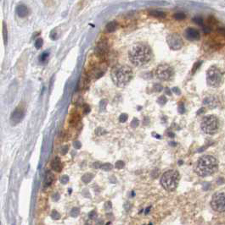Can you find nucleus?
Returning <instances> with one entry per match:
<instances>
[{"label": "nucleus", "instance_id": "ea45409f", "mask_svg": "<svg viewBox=\"0 0 225 225\" xmlns=\"http://www.w3.org/2000/svg\"><path fill=\"white\" fill-rule=\"evenodd\" d=\"M172 92H174L176 95H180L181 94V91L179 87H173L172 89Z\"/></svg>", "mask_w": 225, "mask_h": 225}, {"label": "nucleus", "instance_id": "f3484780", "mask_svg": "<svg viewBox=\"0 0 225 225\" xmlns=\"http://www.w3.org/2000/svg\"><path fill=\"white\" fill-rule=\"evenodd\" d=\"M117 26H118V24L116 21L113 20V21H110L109 23L106 25V32H109V33H111V32H114L117 29Z\"/></svg>", "mask_w": 225, "mask_h": 225}, {"label": "nucleus", "instance_id": "a211bd4d", "mask_svg": "<svg viewBox=\"0 0 225 225\" xmlns=\"http://www.w3.org/2000/svg\"><path fill=\"white\" fill-rule=\"evenodd\" d=\"M150 14L153 17L158 19H164L166 16L165 12H162V11H160V10H152V11L150 12Z\"/></svg>", "mask_w": 225, "mask_h": 225}, {"label": "nucleus", "instance_id": "7c9ffc66", "mask_svg": "<svg viewBox=\"0 0 225 225\" xmlns=\"http://www.w3.org/2000/svg\"><path fill=\"white\" fill-rule=\"evenodd\" d=\"M128 119V116L127 114H122L119 117V121L121 123H125Z\"/></svg>", "mask_w": 225, "mask_h": 225}, {"label": "nucleus", "instance_id": "dca6fc26", "mask_svg": "<svg viewBox=\"0 0 225 225\" xmlns=\"http://www.w3.org/2000/svg\"><path fill=\"white\" fill-rule=\"evenodd\" d=\"M54 179H55V176H54V175L51 173L50 171H48V172L46 173V175H45V179H44L43 185H44L45 187L49 186V185L53 183Z\"/></svg>", "mask_w": 225, "mask_h": 225}, {"label": "nucleus", "instance_id": "603ef678", "mask_svg": "<svg viewBox=\"0 0 225 225\" xmlns=\"http://www.w3.org/2000/svg\"><path fill=\"white\" fill-rule=\"evenodd\" d=\"M204 111H205V108H201L200 110H198L197 112V114H203L204 113Z\"/></svg>", "mask_w": 225, "mask_h": 225}, {"label": "nucleus", "instance_id": "aec40b11", "mask_svg": "<svg viewBox=\"0 0 225 225\" xmlns=\"http://www.w3.org/2000/svg\"><path fill=\"white\" fill-rule=\"evenodd\" d=\"M3 38H4V42L6 45L8 41V32H7V26L5 22H3Z\"/></svg>", "mask_w": 225, "mask_h": 225}, {"label": "nucleus", "instance_id": "e433bc0d", "mask_svg": "<svg viewBox=\"0 0 225 225\" xmlns=\"http://www.w3.org/2000/svg\"><path fill=\"white\" fill-rule=\"evenodd\" d=\"M88 217H89V219H95L97 217V213L95 211H92L91 212H89V214H88Z\"/></svg>", "mask_w": 225, "mask_h": 225}, {"label": "nucleus", "instance_id": "9d476101", "mask_svg": "<svg viewBox=\"0 0 225 225\" xmlns=\"http://www.w3.org/2000/svg\"><path fill=\"white\" fill-rule=\"evenodd\" d=\"M25 116V108L21 106H18L11 114L10 116V123L12 125L18 124L21 120H23Z\"/></svg>", "mask_w": 225, "mask_h": 225}, {"label": "nucleus", "instance_id": "c756f323", "mask_svg": "<svg viewBox=\"0 0 225 225\" xmlns=\"http://www.w3.org/2000/svg\"><path fill=\"white\" fill-rule=\"evenodd\" d=\"M51 217L55 220H59L60 218V214L57 211H53L51 213Z\"/></svg>", "mask_w": 225, "mask_h": 225}, {"label": "nucleus", "instance_id": "a18cd8bd", "mask_svg": "<svg viewBox=\"0 0 225 225\" xmlns=\"http://www.w3.org/2000/svg\"><path fill=\"white\" fill-rule=\"evenodd\" d=\"M106 209L107 211H109L111 209V202H108L106 203Z\"/></svg>", "mask_w": 225, "mask_h": 225}, {"label": "nucleus", "instance_id": "b1692460", "mask_svg": "<svg viewBox=\"0 0 225 225\" xmlns=\"http://www.w3.org/2000/svg\"><path fill=\"white\" fill-rule=\"evenodd\" d=\"M79 213H80L79 208L78 207H74V208L71 209V216L73 217H77L79 215Z\"/></svg>", "mask_w": 225, "mask_h": 225}, {"label": "nucleus", "instance_id": "473e14b6", "mask_svg": "<svg viewBox=\"0 0 225 225\" xmlns=\"http://www.w3.org/2000/svg\"><path fill=\"white\" fill-rule=\"evenodd\" d=\"M162 89H163V87H162V86L160 85V84L156 83V84H154V86H153V90H154L155 92H161Z\"/></svg>", "mask_w": 225, "mask_h": 225}, {"label": "nucleus", "instance_id": "de8ad7c7", "mask_svg": "<svg viewBox=\"0 0 225 225\" xmlns=\"http://www.w3.org/2000/svg\"><path fill=\"white\" fill-rule=\"evenodd\" d=\"M59 199H60V196H59V194H58V193H56V194H55V195L53 196V200L55 201V202H56V201H58Z\"/></svg>", "mask_w": 225, "mask_h": 225}, {"label": "nucleus", "instance_id": "5fc2aeb1", "mask_svg": "<svg viewBox=\"0 0 225 225\" xmlns=\"http://www.w3.org/2000/svg\"><path fill=\"white\" fill-rule=\"evenodd\" d=\"M152 135H153L154 136H156V137L157 138V139H161V135H156V133H153V134H152Z\"/></svg>", "mask_w": 225, "mask_h": 225}, {"label": "nucleus", "instance_id": "bb28decb", "mask_svg": "<svg viewBox=\"0 0 225 225\" xmlns=\"http://www.w3.org/2000/svg\"><path fill=\"white\" fill-rule=\"evenodd\" d=\"M100 169L104 171H110V169H112V165L110 163H104L101 165Z\"/></svg>", "mask_w": 225, "mask_h": 225}, {"label": "nucleus", "instance_id": "f8f14e48", "mask_svg": "<svg viewBox=\"0 0 225 225\" xmlns=\"http://www.w3.org/2000/svg\"><path fill=\"white\" fill-rule=\"evenodd\" d=\"M203 104L209 108H216L219 105V100L217 96H207L203 100Z\"/></svg>", "mask_w": 225, "mask_h": 225}, {"label": "nucleus", "instance_id": "2eb2a0df", "mask_svg": "<svg viewBox=\"0 0 225 225\" xmlns=\"http://www.w3.org/2000/svg\"><path fill=\"white\" fill-rule=\"evenodd\" d=\"M51 167L52 169L55 172H60L62 170V163L59 157H56L53 159V161L51 162Z\"/></svg>", "mask_w": 225, "mask_h": 225}, {"label": "nucleus", "instance_id": "4d7b16f0", "mask_svg": "<svg viewBox=\"0 0 225 225\" xmlns=\"http://www.w3.org/2000/svg\"><path fill=\"white\" fill-rule=\"evenodd\" d=\"M176 144H177L176 142H170L171 146H173V147H174V146H176Z\"/></svg>", "mask_w": 225, "mask_h": 225}, {"label": "nucleus", "instance_id": "58836bf2", "mask_svg": "<svg viewBox=\"0 0 225 225\" xmlns=\"http://www.w3.org/2000/svg\"><path fill=\"white\" fill-rule=\"evenodd\" d=\"M106 104H107V102H106V100H102V101L100 102L101 110H105V109H106Z\"/></svg>", "mask_w": 225, "mask_h": 225}, {"label": "nucleus", "instance_id": "f03ea898", "mask_svg": "<svg viewBox=\"0 0 225 225\" xmlns=\"http://www.w3.org/2000/svg\"><path fill=\"white\" fill-rule=\"evenodd\" d=\"M218 163L213 156L206 155L199 158L195 164V173L201 177H208L214 175L217 171Z\"/></svg>", "mask_w": 225, "mask_h": 225}, {"label": "nucleus", "instance_id": "6ab92c4d", "mask_svg": "<svg viewBox=\"0 0 225 225\" xmlns=\"http://www.w3.org/2000/svg\"><path fill=\"white\" fill-rule=\"evenodd\" d=\"M93 179V174H90V173L85 174V175H83V177H82V180H83V182H84L85 184L89 183Z\"/></svg>", "mask_w": 225, "mask_h": 225}, {"label": "nucleus", "instance_id": "6e6d98bb", "mask_svg": "<svg viewBox=\"0 0 225 225\" xmlns=\"http://www.w3.org/2000/svg\"><path fill=\"white\" fill-rule=\"evenodd\" d=\"M151 207H149L147 209L145 210V213H146V214H148V213H149V211H150V209H151Z\"/></svg>", "mask_w": 225, "mask_h": 225}, {"label": "nucleus", "instance_id": "20e7f679", "mask_svg": "<svg viewBox=\"0 0 225 225\" xmlns=\"http://www.w3.org/2000/svg\"><path fill=\"white\" fill-rule=\"evenodd\" d=\"M179 178H180V175L177 170H168L161 176V184L166 190L173 191L179 185Z\"/></svg>", "mask_w": 225, "mask_h": 225}, {"label": "nucleus", "instance_id": "412c9836", "mask_svg": "<svg viewBox=\"0 0 225 225\" xmlns=\"http://www.w3.org/2000/svg\"><path fill=\"white\" fill-rule=\"evenodd\" d=\"M173 18L176 20H183L186 18V15L183 12H177V13H175L173 14Z\"/></svg>", "mask_w": 225, "mask_h": 225}, {"label": "nucleus", "instance_id": "79ce46f5", "mask_svg": "<svg viewBox=\"0 0 225 225\" xmlns=\"http://www.w3.org/2000/svg\"><path fill=\"white\" fill-rule=\"evenodd\" d=\"M73 146L76 149H80L81 148V142L79 141H74Z\"/></svg>", "mask_w": 225, "mask_h": 225}, {"label": "nucleus", "instance_id": "a19ab883", "mask_svg": "<svg viewBox=\"0 0 225 225\" xmlns=\"http://www.w3.org/2000/svg\"><path fill=\"white\" fill-rule=\"evenodd\" d=\"M67 151H68V146H64V147H61V154L62 155L66 154Z\"/></svg>", "mask_w": 225, "mask_h": 225}, {"label": "nucleus", "instance_id": "4be33fe9", "mask_svg": "<svg viewBox=\"0 0 225 225\" xmlns=\"http://www.w3.org/2000/svg\"><path fill=\"white\" fill-rule=\"evenodd\" d=\"M49 53H48V52L43 53L41 55L39 56V61L41 63H45L47 60H48V59H49Z\"/></svg>", "mask_w": 225, "mask_h": 225}, {"label": "nucleus", "instance_id": "5701e85b", "mask_svg": "<svg viewBox=\"0 0 225 225\" xmlns=\"http://www.w3.org/2000/svg\"><path fill=\"white\" fill-rule=\"evenodd\" d=\"M167 102V98L166 96H161L158 97L157 99V103L161 106H164Z\"/></svg>", "mask_w": 225, "mask_h": 225}, {"label": "nucleus", "instance_id": "0eeeda50", "mask_svg": "<svg viewBox=\"0 0 225 225\" xmlns=\"http://www.w3.org/2000/svg\"><path fill=\"white\" fill-rule=\"evenodd\" d=\"M156 78L161 81H170L174 75V69L167 64H161L157 66L155 71Z\"/></svg>", "mask_w": 225, "mask_h": 225}, {"label": "nucleus", "instance_id": "c9c22d12", "mask_svg": "<svg viewBox=\"0 0 225 225\" xmlns=\"http://www.w3.org/2000/svg\"><path fill=\"white\" fill-rule=\"evenodd\" d=\"M217 32L221 35V36H223V37H225V27L223 26H222V27H218L217 28Z\"/></svg>", "mask_w": 225, "mask_h": 225}, {"label": "nucleus", "instance_id": "6e6552de", "mask_svg": "<svg viewBox=\"0 0 225 225\" xmlns=\"http://www.w3.org/2000/svg\"><path fill=\"white\" fill-rule=\"evenodd\" d=\"M211 206L212 209L217 212L225 211V193L218 192L214 194L211 198Z\"/></svg>", "mask_w": 225, "mask_h": 225}, {"label": "nucleus", "instance_id": "f704fd0d", "mask_svg": "<svg viewBox=\"0 0 225 225\" xmlns=\"http://www.w3.org/2000/svg\"><path fill=\"white\" fill-rule=\"evenodd\" d=\"M138 124H139V121L137 118H133L132 122H131V127L133 128H137L138 126Z\"/></svg>", "mask_w": 225, "mask_h": 225}, {"label": "nucleus", "instance_id": "cd10ccee", "mask_svg": "<svg viewBox=\"0 0 225 225\" xmlns=\"http://www.w3.org/2000/svg\"><path fill=\"white\" fill-rule=\"evenodd\" d=\"M124 166H125L124 162L122 160L117 161L115 164V167L116 168V169H123V168H124Z\"/></svg>", "mask_w": 225, "mask_h": 225}, {"label": "nucleus", "instance_id": "7ed1b4c3", "mask_svg": "<svg viewBox=\"0 0 225 225\" xmlns=\"http://www.w3.org/2000/svg\"><path fill=\"white\" fill-rule=\"evenodd\" d=\"M133 78L132 69L128 65H117L111 70V79L116 87H124Z\"/></svg>", "mask_w": 225, "mask_h": 225}, {"label": "nucleus", "instance_id": "864d4df0", "mask_svg": "<svg viewBox=\"0 0 225 225\" xmlns=\"http://www.w3.org/2000/svg\"><path fill=\"white\" fill-rule=\"evenodd\" d=\"M149 122H150V120L148 119V117H145L144 120V124H149Z\"/></svg>", "mask_w": 225, "mask_h": 225}, {"label": "nucleus", "instance_id": "37998d69", "mask_svg": "<svg viewBox=\"0 0 225 225\" xmlns=\"http://www.w3.org/2000/svg\"><path fill=\"white\" fill-rule=\"evenodd\" d=\"M203 32H205V33H210L211 32V27H209V26H203Z\"/></svg>", "mask_w": 225, "mask_h": 225}, {"label": "nucleus", "instance_id": "9b49d317", "mask_svg": "<svg viewBox=\"0 0 225 225\" xmlns=\"http://www.w3.org/2000/svg\"><path fill=\"white\" fill-rule=\"evenodd\" d=\"M184 37L185 38L190 41H197L200 39V32L197 29L193 27H189L184 31Z\"/></svg>", "mask_w": 225, "mask_h": 225}, {"label": "nucleus", "instance_id": "2f4dec72", "mask_svg": "<svg viewBox=\"0 0 225 225\" xmlns=\"http://www.w3.org/2000/svg\"><path fill=\"white\" fill-rule=\"evenodd\" d=\"M193 21L195 23H196L197 25H200V26H203V19L201 18V17H199V16H196V17H195L193 18Z\"/></svg>", "mask_w": 225, "mask_h": 225}, {"label": "nucleus", "instance_id": "ddd939ff", "mask_svg": "<svg viewBox=\"0 0 225 225\" xmlns=\"http://www.w3.org/2000/svg\"><path fill=\"white\" fill-rule=\"evenodd\" d=\"M108 50H109V46H108V43L107 41H101L98 43V45L95 47V53H96V55H98L99 57H104L105 55H106V53H108Z\"/></svg>", "mask_w": 225, "mask_h": 225}, {"label": "nucleus", "instance_id": "423d86ee", "mask_svg": "<svg viewBox=\"0 0 225 225\" xmlns=\"http://www.w3.org/2000/svg\"><path fill=\"white\" fill-rule=\"evenodd\" d=\"M201 129L207 135H213L219 128V121L215 115H207L203 118L201 124Z\"/></svg>", "mask_w": 225, "mask_h": 225}, {"label": "nucleus", "instance_id": "c03bdc74", "mask_svg": "<svg viewBox=\"0 0 225 225\" xmlns=\"http://www.w3.org/2000/svg\"><path fill=\"white\" fill-rule=\"evenodd\" d=\"M83 111H84V113H85V114L89 113V111H90V108H89V106H87V105L83 106Z\"/></svg>", "mask_w": 225, "mask_h": 225}, {"label": "nucleus", "instance_id": "72a5a7b5", "mask_svg": "<svg viewBox=\"0 0 225 225\" xmlns=\"http://www.w3.org/2000/svg\"><path fill=\"white\" fill-rule=\"evenodd\" d=\"M68 181H69V177H68L67 175H63V176L60 179V182L62 184H67Z\"/></svg>", "mask_w": 225, "mask_h": 225}, {"label": "nucleus", "instance_id": "3c124183", "mask_svg": "<svg viewBox=\"0 0 225 225\" xmlns=\"http://www.w3.org/2000/svg\"><path fill=\"white\" fill-rule=\"evenodd\" d=\"M223 182H224V179H223V178H220L219 179H217V184H223Z\"/></svg>", "mask_w": 225, "mask_h": 225}, {"label": "nucleus", "instance_id": "f257e3e1", "mask_svg": "<svg viewBox=\"0 0 225 225\" xmlns=\"http://www.w3.org/2000/svg\"><path fill=\"white\" fill-rule=\"evenodd\" d=\"M128 58L134 66L140 67L151 61L152 58L151 49L144 43H137L129 50Z\"/></svg>", "mask_w": 225, "mask_h": 225}, {"label": "nucleus", "instance_id": "39448f33", "mask_svg": "<svg viewBox=\"0 0 225 225\" xmlns=\"http://www.w3.org/2000/svg\"><path fill=\"white\" fill-rule=\"evenodd\" d=\"M223 81V72L215 65L211 66L207 71V83L211 87H218Z\"/></svg>", "mask_w": 225, "mask_h": 225}, {"label": "nucleus", "instance_id": "4c0bfd02", "mask_svg": "<svg viewBox=\"0 0 225 225\" xmlns=\"http://www.w3.org/2000/svg\"><path fill=\"white\" fill-rule=\"evenodd\" d=\"M151 176L154 178V179H156L158 176H159V170L158 169H155L152 171L151 173Z\"/></svg>", "mask_w": 225, "mask_h": 225}, {"label": "nucleus", "instance_id": "393cba45", "mask_svg": "<svg viewBox=\"0 0 225 225\" xmlns=\"http://www.w3.org/2000/svg\"><path fill=\"white\" fill-rule=\"evenodd\" d=\"M178 112H179L180 114H184V113H185V107H184L183 102H179V105H178Z\"/></svg>", "mask_w": 225, "mask_h": 225}, {"label": "nucleus", "instance_id": "4468645a", "mask_svg": "<svg viewBox=\"0 0 225 225\" xmlns=\"http://www.w3.org/2000/svg\"><path fill=\"white\" fill-rule=\"evenodd\" d=\"M15 12H16V14H17V15H18L19 17L24 18V17H26L28 14L29 10H28L27 7L26 5H20L16 7Z\"/></svg>", "mask_w": 225, "mask_h": 225}, {"label": "nucleus", "instance_id": "1a4fd4ad", "mask_svg": "<svg viewBox=\"0 0 225 225\" xmlns=\"http://www.w3.org/2000/svg\"><path fill=\"white\" fill-rule=\"evenodd\" d=\"M166 42L172 50H179L183 47L184 41L178 33H172L166 37Z\"/></svg>", "mask_w": 225, "mask_h": 225}, {"label": "nucleus", "instance_id": "09e8293b", "mask_svg": "<svg viewBox=\"0 0 225 225\" xmlns=\"http://www.w3.org/2000/svg\"><path fill=\"white\" fill-rule=\"evenodd\" d=\"M165 90H166V91H165L166 94H167L168 96H171V95H172V92H171L169 88H167V87L165 88Z\"/></svg>", "mask_w": 225, "mask_h": 225}, {"label": "nucleus", "instance_id": "49530a36", "mask_svg": "<svg viewBox=\"0 0 225 225\" xmlns=\"http://www.w3.org/2000/svg\"><path fill=\"white\" fill-rule=\"evenodd\" d=\"M101 165H102V164H101L100 163L96 162V163H93V168H95V169H100Z\"/></svg>", "mask_w": 225, "mask_h": 225}, {"label": "nucleus", "instance_id": "8fccbe9b", "mask_svg": "<svg viewBox=\"0 0 225 225\" xmlns=\"http://www.w3.org/2000/svg\"><path fill=\"white\" fill-rule=\"evenodd\" d=\"M167 135L171 138H173L175 136V135L172 131H167Z\"/></svg>", "mask_w": 225, "mask_h": 225}, {"label": "nucleus", "instance_id": "a878e982", "mask_svg": "<svg viewBox=\"0 0 225 225\" xmlns=\"http://www.w3.org/2000/svg\"><path fill=\"white\" fill-rule=\"evenodd\" d=\"M43 39L42 38H37V40L35 41V47L37 48V49H39L40 47H42L43 46Z\"/></svg>", "mask_w": 225, "mask_h": 225}, {"label": "nucleus", "instance_id": "c85d7f7f", "mask_svg": "<svg viewBox=\"0 0 225 225\" xmlns=\"http://www.w3.org/2000/svg\"><path fill=\"white\" fill-rule=\"evenodd\" d=\"M201 64H202V61H199V62H196L195 64H194L193 69H192V74H195L196 71H197V69L201 67Z\"/></svg>", "mask_w": 225, "mask_h": 225}]
</instances>
